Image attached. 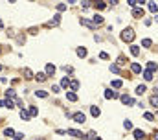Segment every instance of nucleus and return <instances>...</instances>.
I'll return each mask as SVG.
<instances>
[{
  "label": "nucleus",
  "instance_id": "nucleus-1",
  "mask_svg": "<svg viewBox=\"0 0 158 140\" xmlns=\"http://www.w3.org/2000/svg\"><path fill=\"white\" fill-rule=\"evenodd\" d=\"M121 39H123V41H127V43H131L132 39H134V31H132V28L123 30V31H121Z\"/></svg>",
  "mask_w": 158,
  "mask_h": 140
},
{
  "label": "nucleus",
  "instance_id": "nucleus-2",
  "mask_svg": "<svg viewBox=\"0 0 158 140\" xmlns=\"http://www.w3.org/2000/svg\"><path fill=\"white\" fill-rule=\"evenodd\" d=\"M72 118H74V122H77V124H85V120H87V116L83 112H74Z\"/></svg>",
  "mask_w": 158,
  "mask_h": 140
},
{
  "label": "nucleus",
  "instance_id": "nucleus-3",
  "mask_svg": "<svg viewBox=\"0 0 158 140\" xmlns=\"http://www.w3.org/2000/svg\"><path fill=\"white\" fill-rule=\"evenodd\" d=\"M143 13H145L143 8H134V9H132V17H136V18H142Z\"/></svg>",
  "mask_w": 158,
  "mask_h": 140
},
{
  "label": "nucleus",
  "instance_id": "nucleus-4",
  "mask_svg": "<svg viewBox=\"0 0 158 140\" xmlns=\"http://www.w3.org/2000/svg\"><path fill=\"white\" fill-rule=\"evenodd\" d=\"M134 138H136V140H143V138H145V133H143L142 129H134Z\"/></svg>",
  "mask_w": 158,
  "mask_h": 140
},
{
  "label": "nucleus",
  "instance_id": "nucleus-5",
  "mask_svg": "<svg viewBox=\"0 0 158 140\" xmlns=\"http://www.w3.org/2000/svg\"><path fill=\"white\" fill-rule=\"evenodd\" d=\"M121 102H123L125 105H132V103H134V99H132L131 96H127V94H123V96H121Z\"/></svg>",
  "mask_w": 158,
  "mask_h": 140
},
{
  "label": "nucleus",
  "instance_id": "nucleus-6",
  "mask_svg": "<svg viewBox=\"0 0 158 140\" xmlns=\"http://www.w3.org/2000/svg\"><path fill=\"white\" fill-rule=\"evenodd\" d=\"M149 103H151V105H153L154 109H158V94H153V96H151Z\"/></svg>",
  "mask_w": 158,
  "mask_h": 140
},
{
  "label": "nucleus",
  "instance_id": "nucleus-7",
  "mask_svg": "<svg viewBox=\"0 0 158 140\" xmlns=\"http://www.w3.org/2000/svg\"><path fill=\"white\" fill-rule=\"evenodd\" d=\"M131 70H132L134 74H140V72H142V66L138 65V63H132V65H131Z\"/></svg>",
  "mask_w": 158,
  "mask_h": 140
},
{
  "label": "nucleus",
  "instance_id": "nucleus-8",
  "mask_svg": "<svg viewBox=\"0 0 158 140\" xmlns=\"http://www.w3.org/2000/svg\"><path fill=\"white\" fill-rule=\"evenodd\" d=\"M90 112H92V116H96V118H97V116H99V114H101V111H99V107H96V105H92V107H90Z\"/></svg>",
  "mask_w": 158,
  "mask_h": 140
},
{
  "label": "nucleus",
  "instance_id": "nucleus-9",
  "mask_svg": "<svg viewBox=\"0 0 158 140\" xmlns=\"http://www.w3.org/2000/svg\"><path fill=\"white\" fill-rule=\"evenodd\" d=\"M79 22H81V24H85V26H88L90 30H94V28H96V24H94V22H90V21H87V18H81Z\"/></svg>",
  "mask_w": 158,
  "mask_h": 140
},
{
  "label": "nucleus",
  "instance_id": "nucleus-10",
  "mask_svg": "<svg viewBox=\"0 0 158 140\" xmlns=\"http://www.w3.org/2000/svg\"><path fill=\"white\" fill-rule=\"evenodd\" d=\"M35 77H37V81H46V77H48V76H46V72H39Z\"/></svg>",
  "mask_w": 158,
  "mask_h": 140
},
{
  "label": "nucleus",
  "instance_id": "nucleus-11",
  "mask_svg": "<svg viewBox=\"0 0 158 140\" xmlns=\"http://www.w3.org/2000/svg\"><path fill=\"white\" fill-rule=\"evenodd\" d=\"M52 74H55V66L53 65H46V76H52Z\"/></svg>",
  "mask_w": 158,
  "mask_h": 140
},
{
  "label": "nucleus",
  "instance_id": "nucleus-12",
  "mask_svg": "<svg viewBox=\"0 0 158 140\" xmlns=\"http://www.w3.org/2000/svg\"><path fill=\"white\" fill-rule=\"evenodd\" d=\"M20 118H22V120H30V118H31L30 111H24V109H22V111H20Z\"/></svg>",
  "mask_w": 158,
  "mask_h": 140
},
{
  "label": "nucleus",
  "instance_id": "nucleus-13",
  "mask_svg": "<svg viewBox=\"0 0 158 140\" xmlns=\"http://www.w3.org/2000/svg\"><path fill=\"white\" fill-rule=\"evenodd\" d=\"M143 79H145V81H151V79H153V72L151 70H145L143 72Z\"/></svg>",
  "mask_w": 158,
  "mask_h": 140
},
{
  "label": "nucleus",
  "instance_id": "nucleus-14",
  "mask_svg": "<svg viewBox=\"0 0 158 140\" xmlns=\"http://www.w3.org/2000/svg\"><path fill=\"white\" fill-rule=\"evenodd\" d=\"M6 96H8V99H9V98H15V99H17V94H15L13 89H8V90H6Z\"/></svg>",
  "mask_w": 158,
  "mask_h": 140
},
{
  "label": "nucleus",
  "instance_id": "nucleus-15",
  "mask_svg": "<svg viewBox=\"0 0 158 140\" xmlns=\"http://www.w3.org/2000/svg\"><path fill=\"white\" fill-rule=\"evenodd\" d=\"M105 98H107V99H110V98H118V94H116L114 90H107V92H105Z\"/></svg>",
  "mask_w": 158,
  "mask_h": 140
},
{
  "label": "nucleus",
  "instance_id": "nucleus-16",
  "mask_svg": "<svg viewBox=\"0 0 158 140\" xmlns=\"http://www.w3.org/2000/svg\"><path fill=\"white\" fill-rule=\"evenodd\" d=\"M94 24H103V17L101 15H94Z\"/></svg>",
  "mask_w": 158,
  "mask_h": 140
},
{
  "label": "nucleus",
  "instance_id": "nucleus-17",
  "mask_svg": "<svg viewBox=\"0 0 158 140\" xmlns=\"http://www.w3.org/2000/svg\"><path fill=\"white\" fill-rule=\"evenodd\" d=\"M66 99H70V102H75V99H77L75 92H66Z\"/></svg>",
  "mask_w": 158,
  "mask_h": 140
},
{
  "label": "nucleus",
  "instance_id": "nucleus-18",
  "mask_svg": "<svg viewBox=\"0 0 158 140\" xmlns=\"http://www.w3.org/2000/svg\"><path fill=\"white\" fill-rule=\"evenodd\" d=\"M149 11L156 13V11H158V4H154V2H149Z\"/></svg>",
  "mask_w": 158,
  "mask_h": 140
},
{
  "label": "nucleus",
  "instance_id": "nucleus-19",
  "mask_svg": "<svg viewBox=\"0 0 158 140\" xmlns=\"http://www.w3.org/2000/svg\"><path fill=\"white\" fill-rule=\"evenodd\" d=\"M145 90H147V89H145V85H138V87H136V94H143Z\"/></svg>",
  "mask_w": 158,
  "mask_h": 140
},
{
  "label": "nucleus",
  "instance_id": "nucleus-20",
  "mask_svg": "<svg viewBox=\"0 0 158 140\" xmlns=\"http://www.w3.org/2000/svg\"><path fill=\"white\" fill-rule=\"evenodd\" d=\"M131 54H132V55H138V54H140V48H138L136 44H132V46H131Z\"/></svg>",
  "mask_w": 158,
  "mask_h": 140
},
{
  "label": "nucleus",
  "instance_id": "nucleus-21",
  "mask_svg": "<svg viewBox=\"0 0 158 140\" xmlns=\"http://www.w3.org/2000/svg\"><path fill=\"white\" fill-rule=\"evenodd\" d=\"M156 68H158V66H156V63H153V61H151V63H147V70H151V72H154Z\"/></svg>",
  "mask_w": 158,
  "mask_h": 140
},
{
  "label": "nucleus",
  "instance_id": "nucleus-22",
  "mask_svg": "<svg viewBox=\"0 0 158 140\" xmlns=\"http://www.w3.org/2000/svg\"><path fill=\"white\" fill-rule=\"evenodd\" d=\"M24 77H26V79H31V77H33V74H31L30 68H24Z\"/></svg>",
  "mask_w": 158,
  "mask_h": 140
},
{
  "label": "nucleus",
  "instance_id": "nucleus-23",
  "mask_svg": "<svg viewBox=\"0 0 158 140\" xmlns=\"http://www.w3.org/2000/svg\"><path fill=\"white\" fill-rule=\"evenodd\" d=\"M4 135H6V136H13V135H17V133H15L11 127H8V129H4Z\"/></svg>",
  "mask_w": 158,
  "mask_h": 140
},
{
  "label": "nucleus",
  "instance_id": "nucleus-24",
  "mask_svg": "<svg viewBox=\"0 0 158 140\" xmlns=\"http://www.w3.org/2000/svg\"><path fill=\"white\" fill-rule=\"evenodd\" d=\"M77 55L79 57H85L87 55V48H77Z\"/></svg>",
  "mask_w": 158,
  "mask_h": 140
},
{
  "label": "nucleus",
  "instance_id": "nucleus-25",
  "mask_svg": "<svg viewBox=\"0 0 158 140\" xmlns=\"http://www.w3.org/2000/svg\"><path fill=\"white\" fill-rule=\"evenodd\" d=\"M35 96H37V98H46V96H48V92H44V90H37V92H35Z\"/></svg>",
  "mask_w": 158,
  "mask_h": 140
},
{
  "label": "nucleus",
  "instance_id": "nucleus-26",
  "mask_svg": "<svg viewBox=\"0 0 158 140\" xmlns=\"http://www.w3.org/2000/svg\"><path fill=\"white\" fill-rule=\"evenodd\" d=\"M121 85H123V83L120 81V79H114V81H112V87H114V89H120Z\"/></svg>",
  "mask_w": 158,
  "mask_h": 140
},
{
  "label": "nucleus",
  "instance_id": "nucleus-27",
  "mask_svg": "<svg viewBox=\"0 0 158 140\" xmlns=\"http://www.w3.org/2000/svg\"><path fill=\"white\" fill-rule=\"evenodd\" d=\"M142 44H143L145 48H149V46L153 44V41H151V39H143V41H142Z\"/></svg>",
  "mask_w": 158,
  "mask_h": 140
},
{
  "label": "nucleus",
  "instance_id": "nucleus-28",
  "mask_svg": "<svg viewBox=\"0 0 158 140\" xmlns=\"http://www.w3.org/2000/svg\"><path fill=\"white\" fill-rule=\"evenodd\" d=\"M70 89H72V90H77V89H79V83H77V81H70Z\"/></svg>",
  "mask_w": 158,
  "mask_h": 140
},
{
  "label": "nucleus",
  "instance_id": "nucleus-29",
  "mask_svg": "<svg viewBox=\"0 0 158 140\" xmlns=\"http://www.w3.org/2000/svg\"><path fill=\"white\" fill-rule=\"evenodd\" d=\"M68 85H70L68 77H63V79H61V87H68Z\"/></svg>",
  "mask_w": 158,
  "mask_h": 140
},
{
  "label": "nucleus",
  "instance_id": "nucleus-30",
  "mask_svg": "<svg viewBox=\"0 0 158 140\" xmlns=\"http://www.w3.org/2000/svg\"><path fill=\"white\" fill-rule=\"evenodd\" d=\"M110 72L118 74V72H120V66H118V65H110Z\"/></svg>",
  "mask_w": 158,
  "mask_h": 140
},
{
  "label": "nucleus",
  "instance_id": "nucleus-31",
  "mask_svg": "<svg viewBox=\"0 0 158 140\" xmlns=\"http://www.w3.org/2000/svg\"><path fill=\"white\" fill-rule=\"evenodd\" d=\"M143 116H145V120H149V122H153V120H154V116H153L151 112H145Z\"/></svg>",
  "mask_w": 158,
  "mask_h": 140
},
{
  "label": "nucleus",
  "instance_id": "nucleus-32",
  "mask_svg": "<svg viewBox=\"0 0 158 140\" xmlns=\"http://www.w3.org/2000/svg\"><path fill=\"white\" fill-rule=\"evenodd\" d=\"M123 127H125V129H132V124L129 122V120H125V122H123Z\"/></svg>",
  "mask_w": 158,
  "mask_h": 140
},
{
  "label": "nucleus",
  "instance_id": "nucleus-33",
  "mask_svg": "<svg viewBox=\"0 0 158 140\" xmlns=\"http://www.w3.org/2000/svg\"><path fill=\"white\" fill-rule=\"evenodd\" d=\"M96 8H97V9H105L107 4H103V2H101V4H96Z\"/></svg>",
  "mask_w": 158,
  "mask_h": 140
},
{
  "label": "nucleus",
  "instance_id": "nucleus-34",
  "mask_svg": "<svg viewBox=\"0 0 158 140\" xmlns=\"http://www.w3.org/2000/svg\"><path fill=\"white\" fill-rule=\"evenodd\" d=\"M52 90H53V94H57V92L61 90V89H59V85H53V87H52Z\"/></svg>",
  "mask_w": 158,
  "mask_h": 140
},
{
  "label": "nucleus",
  "instance_id": "nucleus-35",
  "mask_svg": "<svg viewBox=\"0 0 158 140\" xmlns=\"http://www.w3.org/2000/svg\"><path fill=\"white\" fill-rule=\"evenodd\" d=\"M30 114L35 116V114H37V107H31V109H30Z\"/></svg>",
  "mask_w": 158,
  "mask_h": 140
},
{
  "label": "nucleus",
  "instance_id": "nucleus-36",
  "mask_svg": "<svg viewBox=\"0 0 158 140\" xmlns=\"http://www.w3.org/2000/svg\"><path fill=\"white\" fill-rule=\"evenodd\" d=\"M57 9H59V11H63V9H66V4H59V6H57Z\"/></svg>",
  "mask_w": 158,
  "mask_h": 140
},
{
  "label": "nucleus",
  "instance_id": "nucleus-37",
  "mask_svg": "<svg viewBox=\"0 0 158 140\" xmlns=\"http://www.w3.org/2000/svg\"><path fill=\"white\" fill-rule=\"evenodd\" d=\"M20 138H22V133H17L15 135V140H20Z\"/></svg>",
  "mask_w": 158,
  "mask_h": 140
},
{
  "label": "nucleus",
  "instance_id": "nucleus-38",
  "mask_svg": "<svg viewBox=\"0 0 158 140\" xmlns=\"http://www.w3.org/2000/svg\"><path fill=\"white\" fill-rule=\"evenodd\" d=\"M153 140H158V131H154V135H153Z\"/></svg>",
  "mask_w": 158,
  "mask_h": 140
},
{
  "label": "nucleus",
  "instance_id": "nucleus-39",
  "mask_svg": "<svg viewBox=\"0 0 158 140\" xmlns=\"http://www.w3.org/2000/svg\"><path fill=\"white\" fill-rule=\"evenodd\" d=\"M0 28H2V21H0Z\"/></svg>",
  "mask_w": 158,
  "mask_h": 140
},
{
  "label": "nucleus",
  "instance_id": "nucleus-40",
  "mask_svg": "<svg viewBox=\"0 0 158 140\" xmlns=\"http://www.w3.org/2000/svg\"><path fill=\"white\" fill-rule=\"evenodd\" d=\"M94 140H101V138H94Z\"/></svg>",
  "mask_w": 158,
  "mask_h": 140
},
{
  "label": "nucleus",
  "instance_id": "nucleus-41",
  "mask_svg": "<svg viewBox=\"0 0 158 140\" xmlns=\"http://www.w3.org/2000/svg\"><path fill=\"white\" fill-rule=\"evenodd\" d=\"M0 70H2V66H0Z\"/></svg>",
  "mask_w": 158,
  "mask_h": 140
}]
</instances>
